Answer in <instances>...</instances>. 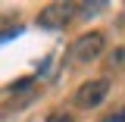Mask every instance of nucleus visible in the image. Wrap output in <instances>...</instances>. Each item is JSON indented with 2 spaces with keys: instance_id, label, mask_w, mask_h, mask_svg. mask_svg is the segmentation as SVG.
<instances>
[{
  "instance_id": "nucleus-6",
  "label": "nucleus",
  "mask_w": 125,
  "mask_h": 122,
  "mask_svg": "<svg viewBox=\"0 0 125 122\" xmlns=\"http://www.w3.org/2000/svg\"><path fill=\"white\" fill-rule=\"evenodd\" d=\"M19 34H22V28H19V25H13V28H3V31H0V44L13 41V38H19Z\"/></svg>"
},
{
  "instance_id": "nucleus-3",
  "label": "nucleus",
  "mask_w": 125,
  "mask_h": 122,
  "mask_svg": "<svg viewBox=\"0 0 125 122\" xmlns=\"http://www.w3.org/2000/svg\"><path fill=\"white\" fill-rule=\"evenodd\" d=\"M106 94H109V78H91L75 91V103L81 110H94L106 100Z\"/></svg>"
},
{
  "instance_id": "nucleus-4",
  "label": "nucleus",
  "mask_w": 125,
  "mask_h": 122,
  "mask_svg": "<svg viewBox=\"0 0 125 122\" xmlns=\"http://www.w3.org/2000/svg\"><path fill=\"white\" fill-rule=\"evenodd\" d=\"M106 69H116V72H125V47H116L106 56Z\"/></svg>"
},
{
  "instance_id": "nucleus-2",
  "label": "nucleus",
  "mask_w": 125,
  "mask_h": 122,
  "mask_svg": "<svg viewBox=\"0 0 125 122\" xmlns=\"http://www.w3.org/2000/svg\"><path fill=\"white\" fill-rule=\"evenodd\" d=\"M78 16V3H47L38 13V25L41 28H62Z\"/></svg>"
},
{
  "instance_id": "nucleus-7",
  "label": "nucleus",
  "mask_w": 125,
  "mask_h": 122,
  "mask_svg": "<svg viewBox=\"0 0 125 122\" xmlns=\"http://www.w3.org/2000/svg\"><path fill=\"white\" fill-rule=\"evenodd\" d=\"M103 122H125V110H119V113H113V116H106Z\"/></svg>"
},
{
  "instance_id": "nucleus-5",
  "label": "nucleus",
  "mask_w": 125,
  "mask_h": 122,
  "mask_svg": "<svg viewBox=\"0 0 125 122\" xmlns=\"http://www.w3.org/2000/svg\"><path fill=\"white\" fill-rule=\"evenodd\" d=\"M106 3H78V16H94V13H100Z\"/></svg>"
},
{
  "instance_id": "nucleus-1",
  "label": "nucleus",
  "mask_w": 125,
  "mask_h": 122,
  "mask_svg": "<svg viewBox=\"0 0 125 122\" xmlns=\"http://www.w3.org/2000/svg\"><path fill=\"white\" fill-rule=\"evenodd\" d=\"M103 31H88V34H78L75 41L69 44V60L75 66H88L103 53Z\"/></svg>"
},
{
  "instance_id": "nucleus-8",
  "label": "nucleus",
  "mask_w": 125,
  "mask_h": 122,
  "mask_svg": "<svg viewBox=\"0 0 125 122\" xmlns=\"http://www.w3.org/2000/svg\"><path fill=\"white\" fill-rule=\"evenodd\" d=\"M47 122H72V119H69L66 113H53V116H50V119H47Z\"/></svg>"
}]
</instances>
